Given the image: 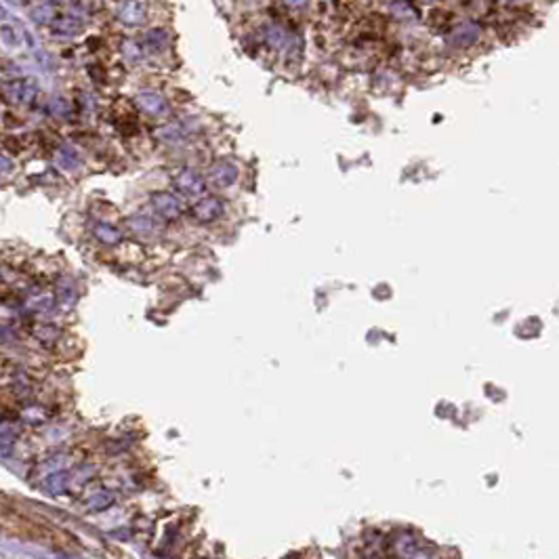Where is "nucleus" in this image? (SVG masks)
<instances>
[{"mask_svg":"<svg viewBox=\"0 0 559 559\" xmlns=\"http://www.w3.org/2000/svg\"><path fill=\"white\" fill-rule=\"evenodd\" d=\"M149 204H151V208H154L162 219H166V221L177 219V217L181 215V210H183L181 200H179L177 196L168 194V191H156V194H151Z\"/></svg>","mask_w":559,"mask_h":559,"instance_id":"obj_1","label":"nucleus"},{"mask_svg":"<svg viewBox=\"0 0 559 559\" xmlns=\"http://www.w3.org/2000/svg\"><path fill=\"white\" fill-rule=\"evenodd\" d=\"M175 187L185 196H200L206 189V183L196 170H181L175 177Z\"/></svg>","mask_w":559,"mask_h":559,"instance_id":"obj_2","label":"nucleus"},{"mask_svg":"<svg viewBox=\"0 0 559 559\" xmlns=\"http://www.w3.org/2000/svg\"><path fill=\"white\" fill-rule=\"evenodd\" d=\"M191 213H194V219L196 221H200V223H213V221H217L223 215V202L217 200V198H204V200H200L191 208Z\"/></svg>","mask_w":559,"mask_h":559,"instance_id":"obj_3","label":"nucleus"},{"mask_svg":"<svg viewBox=\"0 0 559 559\" xmlns=\"http://www.w3.org/2000/svg\"><path fill=\"white\" fill-rule=\"evenodd\" d=\"M128 227H130L133 234H137V236H141V238H151V236H156V234L160 231V223H158L154 217L143 215V213L130 217V219H128Z\"/></svg>","mask_w":559,"mask_h":559,"instance_id":"obj_4","label":"nucleus"},{"mask_svg":"<svg viewBox=\"0 0 559 559\" xmlns=\"http://www.w3.org/2000/svg\"><path fill=\"white\" fill-rule=\"evenodd\" d=\"M238 179V168L231 162H219L210 170V183L215 187H229Z\"/></svg>","mask_w":559,"mask_h":559,"instance_id":"obj_5","label":"nucleus"},{"mask_svg":"<svg viewBox=\"0 0 559 559\" xmlns=\"http://www.w3.org/2000/svg\"><path fill=\"white\" fill-rule=\"evenodd\" d=\"M4 93H6V97H11L17 103H29L36 97V86L29 80H17L13 84H6Z\"/></svg>","mask_w":559,"mask_h":559,"instance_id":"obj_6","label":"nucleus"},{"mask_svg":"<svg viewBox=\"0 0 559 559\" xmlns=\"http://www.w3.org/2000/svg\"><path fill=\"white\" fill-rule=\"evenodd\" d=\"M69 486V473H61V471H53L48 476H44L40 488L48 494V497H59L65 492V488Z\"/></svg>","mask_w":559,"mask_h":559,"instance_id":"obj_7","label":"nucleus"},{"mask_svg":"<svg viewBox=\"0 0 559 559\" xmlns=\"http://www.w3.org/2000/svg\"><path fill=\"white\" fill-rule=\"evenodd\" d=\"M116 503V492L107 490V488H101L97 492H93L88 499H86V507L90 511H105L109 509L112 505Z\"/></svg>","mask_w":559,"mask_h":559,"instance_id":"obj_8","label":"nucleus"},{"mask_svg":"<svg viewBox=\"0 0 559 559\" xmlns=\"http://www.w3.org/2000/svg\"><path fill=\"white\" fill-rule=\"evenodd\" d=\"M82 29V21L74 15H61L53 21V32L59 36H74Z\"/></svg>","mask_w":559,"mask_h":559,"instance_id":"obj_9","label":"nucleus"},{"mask_svg":"<svg viewBox=\"0 0 559 559\" xmlns=\"http://www.w3.org/2000/svg\"><path fill=\"white\" fill-rule=\"evenodd\" d=\"M55 162L63 170H74V168L80 166V156H78V151L72 145H61L55 151Z\"/></svg>","mask_w":559,"mask_h":559,"instance_id":"obj_10","label":"nucleus"},{"mask_svg":"<svg viewBox=\"0 0 559 559\" xmlns=\"http://www.w3.org/2000/svg\"><path fill=\"white\" fill-rule=\"evenodd\" d=\"M143 17H145V4H143L141 0H128V2L122 6V11H120V19H122L124 23H133V25H137V23L143 21Z\"/></svg>","mask_w":559,"mask_h":559,"instance_id":"obj_11","label":"nucleus"},{"mask_svg":"<svg viewBox=\"0 0 559 559\" xmlns=\"http://www.w3.org/2000/svg\"><path fill=\"white\" fill-rule=\"evenodd\" d=\"M137 105L147 114H162L164 112V99L156 93H141L137 95Z\"/></svg>","mask_w":559,"mask_h":559,"instance_id":"obj_12","label":"nucleus"},{"mask_svg":"<svg viewBox=\"0 0 559 559\" xmlns=\"http://www.w3.org/2000/svg\"><path fill=\"white\" fill-rule=\"evenodd\" d=\"M93 234H95V238L99 240V242H103V244H118L120 242V231L116 229V227H112V225H107V223H95L93 225Z\"/></svg>","mask_w":559,"mask_h":559,"instance_id":"obj_13","label":"nucleus"},{"mask_svg":"<svg viewBox=\"0 0 559 559\" xmlns=\"http://www.w3.org/2000/svg\"><path fill=\"white\" fill-rule=\"evenodd\" d=\"M27 309L32 311H38V314H46L50 309H55V297L48 295V292H42V295H32L27 299Z\"/></svg>","mask_w":559,"mask_h":559,"instance_id":"obj_14","label":"nucleus"},{"mask_svg":"<svg viewBox=\"0 0 559 559\" xmlns=\"http://www.w3.org/2000/svg\"><path fill=\"white\" fill-rule=\"evenodd\" d=\"M21 419L27 423V425H42L46 421V412L44 408H38V406H29L21 412Z\"/></svg>","mask_w":559,"mask_h":559,"instance_id":"obj_15","label":"nucleus"},{"mask_svg":"<svg viewBox=\"0 0 559 559\" xmlns=\"http://www.w3.org/2000/svg\"><path fill=\"white\" fill-rule=\"evenodd\" d=\"M63 465H65V454H55V457L46 459V461L40 465V469H42L44 476H48V473H53V471H59ZM44 476H42V478H44Z\"/></svg>","mask_w":559,"mask_h":559,"instance_id":"obj_16","label":"nucleus"},{"mask_svg":"<svg viewBox=\"0 0 559 559\" xmlns=\"http://www.w3.org/2000/svg\"><path fill=\"white\" fill-rule=\"evenodd\" d=\"M36 337L42 341V343H50L59 337V330L55 326H38L36 328Z\"/></svg>","mask_w":559,"mask_h":559,"instance_id":"obj_17","label":"nucleus"},{"mask_svg":"<svg viewBox=\"0 0 559 559\" xmlns=\"http://www.w3.org/2000/svg\"><path fill=\"white\" fill-rule=\"evenodd\" d=\"M48 109H50L53 116H65L67 114V103L61 101V99H55V101H50Z\"/></svg>","mask_w":559,"mask_h":559,"instance_id":"obj_18","label":"nucleus"},{"mask_svg":"<svg viewBox=\"0 0 559 559\" xmlns=\"http://www.w3.org/2000/svg\"><path fill=\"white\" fill-rule=\"evenodd\" d=\"M164 40H166L164 32H151V34L147 36V44H154V46H162Z\"/></svg>","mask_w":559,"mask_h":559,"instance_id":"obj_19","label":"nucleus"},{"mask_svg":"<svg viewBox=\"0 0 559 559\" xmlns=\"http://www.w3.org/2000/svg\"><path fill=\"white\" fill-rule=\"evenodd\" d=\"M305 0H286V4H290V6H301Z\"/></svg>","mask_w":559,"mask_h":559,"instance_id":"obj_20","label":"nucleus"}]
</instances>
